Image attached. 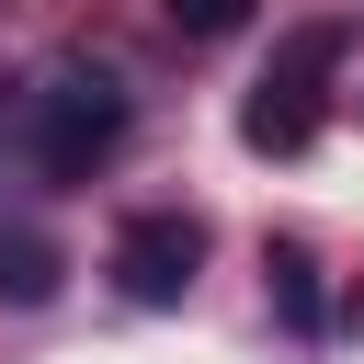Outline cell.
<instances>
[{"instance_id": "2", "label": "cell", "mask_w": 364, "mask_h": 364, "mask_svg": "<svg viewBox=\"0 0 364 364\" xmlns=\"http://www.w3.org/2000/svg\"><path fill=\"white\" fill-rule=\"evenodd\" d=\"M114 136H125V91L102 68H57L34 91V171L46 182H80L91 159H114Z\"/></svg>"}, {"instance_id": "3", "label": "cell", "mask_w": 364, "mask_h": 364, "mask_svg": "<svg viewBox=\"0 0 364 364\" xmlns=\"http://www.w3.org/2000/svg\"><path fill=\"white\" fill-rule=\"evenodd\" d=\"M193 262H205V228H193V216H171V205L114 228V284H125L136 307H171V296L193 284Z\"/></svg>"}, {"instance_id": "4", "label": "cell", "mask_w": 364, "mask_h": 364, "mask_svg": "<svg viewBox=\"0 0 364 364\" xmlns=\"http://www.w3.org/2000/svg\"><path fill=\"white\" fill-rule=\"evenodd\" d=\"M46 284H57V250H46V239H0V296H11V307H34Z\"/></svg>"}, {"instance_id": "1", "label": "cell", "mask_w": 364, "mask_h": 364, "mask_svg": "<svg viewBox=\"0 0 364 364\" xmlns=\"http://www.w3.org/2000/svg\"><path fill=\"white\" fill-rule=\"evenodd\" d=\"M330 68H341V23H296V34L273 46V68H262V91H250L239 136H250V148H273V159H296V148L318 136V102H330Z\"/></svg>"}, {"instance_id": "5", "label": "cell", "mask_w": 364, "mask_h": 364, "mask_svg": "<svg viewBox=\"0 0 364 364\" xmlns=\"http://www.w3.org/2000/svg\"><path fill=\"white\" fill-rule=\"evenodd\" d=\"M171 23L182 34H228V23H250V0H171Z\"/></svg>"}]
</instances>
